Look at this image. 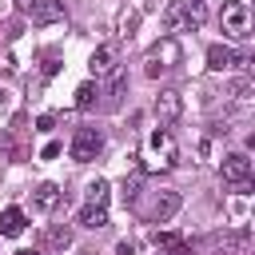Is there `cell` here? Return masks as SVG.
I'll use <instances>...</instances> for the list:
<instances>
[{"label":"cell","mask_w":255,"mask_h":255,"mask_svg":"<svg viewBox=\"0 0 255 255\" xmlns=\"http://www.w3.org/2000/svg\"><path fill=\"white\" fill-rule=\"evenodd\" d=\"M219 171H223V183L231 191H239V195L251 191V159H247V151H227Z\"/></svg>","instance_id":"cell-2"},{"label":"cell","mask_w":255,"mask_h":255,"mask_svg":"<svg viewBox=\"0 0 255 255\" xmlns=\"http://www.w3.org/2000/svg\"><path fill=\"white\" fill-rule=\"evenodd\" d=\"M163 32L171 36V32H191V24H187V16H183V0H171L167 8H163Z\"/></svg>","instance_id":"cell-14"},{"label":"cell","mask_w":255,"mask_h":255,"mask_svg":"<svg viewBox=\"0 0 255 255\" xmlns=\"http://www.w3.org/2000/svg\"><path fill=\"white\" fill-rule=\"evenodd\" d=\"M24 223H28V219H24L20 207H4V211H0V239H16V235L24 231Z\"/></svg>","instance_id":"cell-15"},{"label":"cell","mask_w":255,"mask_h":255,"mask_svg":"<svg viewBox=\"0 0 255 255\" xmlns=\"http://www.w3.org/2000/svg\"><path fill=\"white\" fill-rule=\"evenodd\" d=\"M52 124H56V116H40L36 120V131H52Z\"/></svg>","instance_id":"cell-23"},{"label":"cell","mask_w":255,"mask_h":255,"mask_svg":"<svg viewBox=\"0 0 255 255\" xmlns=\"http://www.w3.org/2000/svg\"><path fill=\"white\" fill-rule=\"evenodd\" d=\"M135 24H139V8H124V12H120V36L131 40V36H135Z\"/></svg>","instance_id":"cell-19"},{"label":"cell","mask_w":255,"mask_h":255,"mask_svg":"<svg viewBox=\"0 0 255 255\" xmlns=\"http://www.w3.org/2000/svg\"><path fill=\"white\" fill-rule=\"evenodd\" d=\"M223 32L227 36H235V40H243L247 32H251V16H247V4L243 0H223Z\"/></svg>","instance_id":"cell-5"},{"label":"cell","mask_w":255,"mask_h":255,"mask_svg":"<svg viewBox=\"0 0 255 255\" xmlns=\"http://www.w3.org/2000/svg\"><path fill=\"white\" fill-rule=\"evenodd\" d=\"M147 151H151V167H175V159H179L175 139H171L167 128H155V131L147 135Z\"/></svg>","instance_id":"cell-4"},{"label":"cell","mask_w":255,"mask_h":255,"mask_svg":"<svg viewBox=\"0 0 255 255\" xmlns=\"http://www.w3.org/2000/svg\"><path fill=\"white\" fill-rule=\"evenodd\" d=\"M207 68H211V72H223V68L251 72V56H239L231 44H211V48H207Z\"/></svg>","instance_id":"cell-6"},{"label":"cell","mask_w":255,"mask_h":255,"mask_svg":"<svg viewBox=\"0 0 255 255\" xmlns=\"http://www.w3.org/2000/svg\"><path fill=\"white\" fill-rule=\"evenodd\" d=\"M32 203H36L40 211H52V207L60 203V187H56V183H48V179H44V183H36V191H32Z\"/></svg>","instance_id":"cell-16"},{"label":"cell","mask_w":255,"mask_h":255,"mask_svg":"<svg viewBox=\"0 0 255 255\" xmlns=\"http://www.w3.org/2000/svg\"><path fill=\"white\" fill-rule=\"evenodd\" d=\"M183 16H187L191 32L203 28V20H207V0H183Z\"/></svg>","instance_id":"cell-18"},{"label":"cell","mask_w":255,"mask_h":255,"mask_svg":"<svg viewBox=\"0 0 255 255\" xmlns=\"http://www.w3.org/2000/svg\"><path fill=\"white\" fill-rule=\"evenodd\" d=\"M56 68H60V64H56V56H48V60H44V76H56Z\"/></svg>","instance_id":"cell-24"},{"label":"cell","mask_w":255,"mask_h":255,"mask_svg":"<svg viewBox=\"0 0 255 255\" xmlns=\"http://www.w3.org/2000/svg\"><path fill=\"white\" fill-rule=\"evenodd\" d=\"M100 151H104V131L100 128H80L72 135V159L76 163H92Z\"/></svg>","instance_id":"cell-3"},{"label":"cell","mask_w":255,"mask_h":255,"mask_svg":"<svg viewBox=\"0 0 255 255\" xmlns=\"http://www.w3.org/2000/svg\"><path fill=\"white\" fill-rule=\"evenodd\" d=\"M40 247H44V251H64V247H72V227H68V223H52V227H44Z\"/></svg>","instance_id":"cell-11"},{"label":"cell","mask_w":255,"mask_h":255,"mask_svg":"<svg viewBox=\"0 0 255 255\" xmlns=\"http://www.w3.org/2000/svg\"><path fill=\"white\" fill-rule=\"evenodd\" d=\"M108 195H112L108 179H96V183H88V203H96V207H108Z\"/></svg>","instance_id":"cell-20"},{"label":"cell","mask_w":255,"mask_h":255,"mask_svg":"<svg viewBox=\"0 0 255 255\" xmlns=\"http://www.w3.org/2000/svg\"><path fill=\"white\" fill-rule=\"evenodd\" d=\"M76 223H80V227H92V231H96V227H108V207L84 203V207H80V215H76Z\"/></svg>","instance_id":"cell-17"},{"label":"cell","mask_w":255,"mask_h":255,"mask_svg":"<svg viewBox=\"0 0 255 255\" xmlns=\"http://www.w3.org/2000/svg\"><path fill=\"white\" fill-rule=\"evenodd\" d=\"M28 16H32V24L48 28V24H60V20L68 16V8H64V0H36V8H32Z\"/></svg>","instance_id":"cell-9"},{"label":"cell","mask_w":255,"mask_h":255,"mask_svg":"<svg viewBox=\"0 0 255 255\" xmlns=\"http://www.w3.org/2000/svg\"><path fill=\"white\" fill-rule=\"evenodd\" d=\"M88 68H92V76H112V72H116V48H112V44H100V48L92 52Z\"/></svg>","instance_id":"cell-12"},{"label":"cell","mask_w":255,"mask_h":255,"mask_svg":"<svg viewBox=\"0 0 255 255\" xmlns=\"http://www.w3.org/2000/svg\"><path fill=\"white\" fill-rule=\"evenodd\" d=\"M12 4H16L20 12H32V8H36V0H12Z\"/></svg>","instance_id":"cell-27"},{"label":"cell","mask_w":255,"mask_h":255,"mask_svg":"<svg viewBox=\"0 0 255 255\" xmlns=\"http://www.w3.org/2000/svg\"><path fill=\"white\" fill-rule=\"evenodd\" d=\"M116 255H135V247H131V243H128V239H124V243H120V247H116Z\"/></svg>","instance_id":"cell-26"},{"label":"cell","mask_w":255,"mask_h":255,"mask_svg":"<svg viewBox=\"0 0 255 255\" xmlns=\"http://www.w3.org/2000/svg\"><path fill=\"white\" fill-rule=\"evenodd\" d=\"M227 96H231V104H235V108H251V104H255V80H251V76L231 80Z\"/></svg>","instance_id":"cell-13"},{"label":"cell","mask_w":255,"mask_h":255,"mask_svg":"<svg viewBox=\"0 0 255 255\" xmlns=\"http://www.w3.org/2000/svg\"><path fill=\"white\" fill-rule=\"evenodd\" d=\"M219 251L223 255H247L251 251V227H235V231L219 235Z\"/></svg>","instance_id":"cell-10"},{"label":"cell","mask_w":255,"mask_h":255,"mask_svg":"<svg viewBox=\"0 0 255 255\" xmlns=\"http://www.w3.org/2000/svg\"><path fill=\"white\" fill-rule=\"evenodd\" d=\"M135 191H139V175H131V179L124 183V199H135Z\"/></svg>","instance_id":"cell-22"},{"label":"cell","mask_w":255,"mask_h":255,"mask_svg":"<svg viewBox=\"0 0 255 255\" xmlns=\"http://www.w3.org/2000/svg\"><path fill=\"white\" fill-rule=\"evenodd\" d=\"M179 116H183V96H179L175 88H163V92L155 96V120H159V128L175 124Z\"/></svg>","instance_id":"cell-7"},{"label":"cell","mask_w":255,"mask_h":255,"mask_svg":"<svg viewBox=\"0 0 255 255\" xmlns=\"http://www.w3.org/2000/svg\"><path fill=\"white\" fill-rule=\"evenodd\" d=\"M16 255H40V251H16Z\"/></svg>","instance_id":"cell-28"},{"label":"cell","mask_w":255,"mask_h":255,"mask_svg":"<svg viewBox=\"0 0 255 255\" xmlns=\"http://www.w3.org/2000/svg\"><path fill=\"white\" fill-rule=\"evenodd\" d=\"M179 60H183L179 40H175V36H163V40H159V44L143 56V72H147V76H159V72H171Z\"/></svg>","instance_id":"cell-1"},{"label":"cell","mask_w":255,"mask_h":255,"mask_svg":"<svg viewBox=\"0 0 255 255\" xmlns=\"http://www.w3.org/2000/svg\"><path fill=\"white\" fill-rule=\"evenodd\" d=\"M40 155H44V159H56V155H60V143H48V147H44Z\"/></svg>","instance_id":"cell-25"},{"label":"cell","mask_w":255,"mask_h":255,"mask_svg":"<svg viewBox=\"0 0 255 255\" xmlns=\"http://www.w3.org/2000/svg\"><path fill=\"white\" fill-rule=\"evenodd\" d=\"M96 96H100V88H96V84H80V88H76V108H80V112H88V108L96 104Z\"/></svg>","instance_id":"cell-21"},{"label":"cell","mask_w":255,"mask_h":255,"mask_svg":"<svg viewBox=\"0 0 255 255\" xmlns=\"http://www.w3.org/2000/svg\"><path fill=\"white\" fill-rule=\"evenodd\" d=\"M179 191H159L155 199H151V207H147V223H167L175 211H179Z\"/></svg>","instance_id":"cell-8"}]
</instances>
